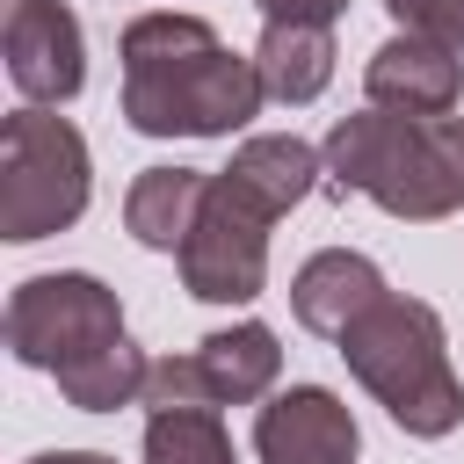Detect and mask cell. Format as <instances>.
<instances>
[{"instance_id": "8992f818", "label": "cell", "mask_w": 464, "mask_h": 464, "mask_svg": "<svg viewBox=\"0 0 464 464\" xmlns=\"http://www.w3.org/2000/svg\"><path fill=\"white\" fill-rule=\"evenodd\" d=\"M268 225H276V218H261V210L218 174V181H210V203H203V218H196V232H188V246L174 254L188 297H203V304H254L261 283H268Z\"/></svg>"}, {"instance_id": "4fadbf2b", "label": "cell", "mask_w": 464, "mask_h": 464, "mask_svg": "<svg viewBox=\"0 0 464 464\" xmlns=\"http://www.w3.org/2000/svg\"><path fill=\"white\" fill-rule=\"evenodd\" d=\"M196 362H203L218 406H261L276 392V377H283V348H276V334L261 319H239V326L203 334L196 341Z\"/></svg>"}, {"instance_id": "9c48e42d", "label": "cell", "mask_w": 464, "mask_h": 464, "mask_svg": "<svg viewBox=\"0 0 464 464\" xmlns=\"http://www.w3.org/2000/svg\"><path fill=\"white\" fill-rule=\"evenodd\" d=\"M362 94H370V109H392V116H420V123H435V116L457 109V94H464V65H457V51H442V44L399 29V36H384V44L370 51Z\"/></svg>"}, {"instance_id": "277c9868", "label": "cell", "mask_w": 464, "mask_h": 464, "mask_svg": "<svg viewBox=\"0 0 464 464\" xmlns=\"http://www.w3.org/2000/svg\"><path fill=\"white\" fill-rule=\"evenodd\" d=\"M94 188L87 138L51 109H14L0 123V232L7 239H51L80 225Z\"/></svg>"}, {"instance_id": "5bb4252c", "label": "cell", "mask_w": 464, "mask_h": 464, "mask_svg": "<svg viewBox=\"0 0 464 464\" xmlns=\"http://www.w3.org/2000/svg\"><path fill=\"white\" fill-rule=\"evenodd\" d=\"M254 72H261V94L297 109V102H319L326 80H334V29H312V22H268L261 44H254Z\"/></svg>"}, {"instance_id": "5b68a950", "label": "cell", "mask_w": 464, "mask_h": 464, "mask_svg": "<svg viewBox=\"0 0 464 464\" xmlns=\"http://www.w3.org/2000/svg\"><path fill=\"white\" fill-rule=\"evenodd\" d=\"M109 341H123V304H116V290L102 276L51 268V276L14 283V297H7V348H14V362L65 377L87 355H102Z\"/></svg>"}, {"instance_id": "6da1fadb", "label": "cell", "mask_w": 464, "mask_h": 464, "mask_svg": "<svg viewBox=\"0 0 464 464\" xmlns=\"http://www.w3.org/2000/svg\"><path fill=\"white\" fill-rule=\"evenodd\" d=\"M254 58L225 51L203 14H138L123 29V116L145 138H232L261 116Z\"/></svg>"}, {"instance_id": "2e32d148", "label": "cell", "mask_w": 464, "mask_h": 464, "mask_svg": "<svg viewBox=\"0 0 464 464\" xmlns=\"http://www.w3.org/2000/svg\"><path fill=\"white\" fill-rule=\"evenodd\" d=\"M145 464H239L218 406L188 413H145Z\"/></svg>"}, {"instance_id": "52a82bcc", "label": "cell", "mask_w": 464, "mask_h": 464, "mask_svg": "<svg viewBox=\"0 0 464 464\" xmlns=\"http://www.w3.org/2000/svg\"><path fill=\"white\" fill-rule=\"evenodd\" d=\"M0 51H7V80L29 109H58L87 87V44H80V14L65 0H7Z\"/></svg>"}, {"instance_id": "9a60e30c", "label": "cell", "mask_w": 464, "mask_h": 464, "mask_svg": "<svg viewBox=\"0 0 464 464\" xmlns=\"http://www.w3.org/2000/svg\"><path fill=\"white\" fill-rule=\"evenodd\" d=\"M145 355H138V341L123 334V341H109L102 355H87L80 370H65L58 377V392L80 406V413H116V406H138L145 399Z\"/></svg>"}, {"instance_id": "d6986e66", "label": "cell", "mask_w": 464, "mask_h": 464, "mask_svg": "<svg viewBox=\"0 0 464 464\" xmlns=\"http://www.w3.org/2000/svg\"><path fill=\"white\" fill-rule=\"evenodd\" d=\"M268 22H312V29H334V14H348V0H254Z\"/></svg>"}, {"instance_id": "44dd1931", "label": "cell", "mask_w": 464, "mask_h": 464, "mask_svg": "<svg viewBox=\"0 0 464 464\" xmlns=\"http://www.w3.org/2000/svg\"><path fill=\"white\" fill-rule=\"evenodd\" d=\"M450 130H457V152H464V116H450Z\"/></svg>"}, {"instance_id": "ffe728a7", "label": "cell", "mask_w": 464, "mask_h": 464, "mask_svg": "<svg viewBox=\"0 0 464 464\" xmlns=\"http://www.w3.org/2000/svg\"><path fill=\"white\" fill-rule=\"evenodd\" d=\"M29 464H116V457H102V450H44Z\"/></svg>"}, {"instance_id": "30bf717a", "label": "cell", "mask_w": 464, "mask_h": 464, "mask_svg": "<svg viewBox=\"0 0 464 464\" xmlns=\"http://www.w3.org/2000/svg\"><path fill=\"white\" fill-rule=\"evenodd\" d=\"M392 290H384V268L370 261V254H355V246H326V254H312L297 276H290V312H297V326H312V334H326V341H341L362 312H377Z\"/></svg>"}, {"instance_id": "e0dca14e", "label": "cell", "mask_w": 464, "mask_h": 464, "mask_svg": "<svg viewBox=\"0 0 464 464\" xmlns=\"http://www.w3.org/2000/svg\"><path fill=\"white\" fill-rule=\"evenodd\" d=\"M145 413H188V406H218V392H210V377H203V362H196V348L188 355H160L152 370H145V399H138Z\"/></svg>"}, {"instance_id": "ba28073f", "label": "cell", "mask_w": 464, "mask_h": 464, "mask_svg": "<svg viewBox=\"0 0 464 464\" xmlns=\"http://www.w3.org/2000/svg\"><path fill=\"white\" fill-rule=\"evenodd\" d=\"M254 457L261 464H355L362 428L326 384H290L254 413Z\"/></svg>"}, {"instance_id": "3957f363", "label": "cell", "mask_w": 464, "mask_h": 464, "mask_svg": "<svg viewBox=\"0 0 464 464\" xmlns=\"http://www.w3.org/2000/svg\"><path fill=\"white\" fill-rule=\"evenodd\" d=\"M341 362L355 370V384L420 442L450 435L464 420V384L450 370V341L435 304L420 297H384L377 312H362L341 334Z\"/></svg>"}, {"instance_id": "7a4b0ae2", "label": "cell", "mask_w": 464, "mask_h": 464, "mask_svg": "<svg viewBox=\"0 0 464 464\" xmlns=\"http://www.w3.org/2000/svg\"><path fill=\"white\" fill-rule=\"evenodd\" d=\"M319 152H326L334 196H370L384 218L435 225V218L464 210V152H457L450 116H435V123L392 116V109L334 116Z\"/></svg>"}, {"instance_id": "ac0fdd59", "label": "cell", "mask_w": 464, "mask_h": 464, "mask_svg": "<svg viewBox=\"0 0 464 464\" xmlns=\"http://www.w3.org/2000/svg\"><path fill=\"white\" fill-rule=\"evenodd\" d=\"M406 36H428L442 51H464V0H384Z\"/></svg>"}, {"instance_id": "7c38bea8", "label": "cell", "mask_w": 464, "mask_h": 464, "mask_svg": "<svg viewBox=\"0 0 464 464\" xmlns=\"http://www.w3.org/2000/svg\"><path fill=\"white\" fill-rule=\"evenodd\" d=\"M210 181L218 174H203V167H145L130 181V196H123L130 239L152 246V254H181L196 218H203V203H210Z\"/></svg>"}, {"instance_id": "8fae6325", "label": "cell", "mask_w": 464, "mask_h": 464, "mask_svg": "<svg viewBox=\"0 0 464 464\" xmlns=\"http://www.w3.org/2000/svg\"><path fill=\"white\" fill-rule=\"evenodd\" d=\"M319 174H326V152L304 145V138H290V130L246 138V145L232 152V167H225V181H232L261 218H290V210L319 188Z\"/></svg>"}]
</instances>
